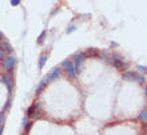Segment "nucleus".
Segmentation results:
<instances>
[{
    "mask_svg": "<svg viewBox=\"0 0 147 135\" xmlns=\"http://www.w3.org/2000/svg\"><path fill=\"white\" fill-rule=\"evenodd\" d=\"M110 63H111L115 68L120 70V71H127L128 70V64L124 63V59L118 54H114L111 58H110Z\"/></svg>",
    "mask_w": 147,
    "mask_h": 135,
    "instance_id": "f257e3e1",
    "label": "nucleus"
},
{
    "mask_svg": "<svg viewBox=\"0 0 147 135\" xmlns=\"http://www.w3.org/2000/svg\"><path fill=\"white\" fill-rule=\"evenodd\" d=\"M74 71H75V75H78V74L82 72V68H83V59H84V56H83V54L82 52H76V54L74 55Z\"/></svg>",
    "mask_w": 147,
    "mask_h": 135,
    "instance_id": "f03ea898",
    "label": "nucleus"
},
{
    "mask_svg": "<svg viewBox=\"0 0 147 135\" xmlns=\"http://www.w3.org/2000/svg\"><path fill=\"white\" fill-rule=\"evenodd\" d=\"M122 79L127 82H138V83H144V78L140 76L139 74L132 72V71H128V72L123 74L122 75Z\"/></svg>",
    "mask_w": 147,
    "mask_h": 135,
    "instance_id": "7ed1b4c3",
    "label": "nucleus"
},
{
    "mask_svg": "<svg viewBox=\"0 0 147 135\" xmlns=\"http://www.w3.org/2000/svg\"><path fill=\"white\" fill-rule=\"evenodd\" d=\"M15 64H16V58L15 56H7V58L3 60L4 70H5V71H9V72L15 68Z\"/></svg>",
    "mask_w": 147,
    "mask_h": 135,
    "instance_id": "20e7f679",
    "label": "nucleus"
},
{
    "mask_svg": "<svg viewBox=\"0 0 147 135\" xmlns=\"http://www.w3.org/2000/svg\"><path fill=\"white\" fill-rule=\"evenodd\" d=\"M1 83H3L5 87H7L8 92H12V87H13V79L9 74H4L1 76Z\"/></svg>",
    "mask_w": 147,
    "mask_h": 135,
    "instance_id": "39448f33",
    "label": "nucleus"
},
{
    "mask_svg": "<svg viewBox=\"0 0 147 135\" xmlns=\"http://www.w3.org/2000/svg\"><path fill=\"white\" fill-rule=\"evenodd\" d=\"M60 74H62V68H60V67H55V68H52V71H51L46 78L48 82H54L60 76Z\"/></svg>",
    "mask_w": 147,
    "mask_h": 135,
    "instance_id": "423d86ee",
    "label": "nucleus"
},
{
    "mask_svg": "<svg viewBox=\"0 0 147 135\" xmlns=\"http://www.w3.org/2000/svg\"><path fill=\"white\" fill-rule=\"evenodd\" d=\"M40 114V103H34L32 106H30L27 110V115L28 118H31V116H36Z\"/></svg>",
    "mask_w": 147,
    "mask_h": 135,
    "instance_id": "0eeeda50",
    "label": "nucleus"
},
{
    "mask_svg": "<svg viewBox=\"0 0 147 135\" xmlns=\"http://www.w3.org/2000/svg\"><path fill=\"white\" fill-rule=\"evenodd\" d=\"M12 51H13V48H12V46L9 44L8 40H3L0 43V52H3L5 55V54H11Z\"/></svg>",
    "mask_w": 147,
    "mask_h": 135,
    "instance_id": "6e6552de",
    "label": "nucleus"
},
{
    "mask_svg": "<svg viewBox=\"0 0 147 135\" xmlns=\"http://www.w3.org/2000/svg\"><path fill=\"white\" fill-rule=\"evenodd\" d=\"M63 66L66 67V72L68 74V76L70 78H75V71H74V66H72V62L71 60H64L63 62Z\"/></svg>",
    "mask_w": 147,
    "mask_h": 135,
    "instance_id": "1a4fd4ad",
    "label": "nucleus"
},
{
    "mask_svg": "<svg viewBox=\"0 0 147 135\" xmlns=\"http://www.w3.org/2000/svg\"><path fill=\"white\" fill-rule=\"evenodd\" d=\"M83 56L84 58H99L100 56V52H99V50H96V48H90V50H87L83 54Z\"/></svg>",
    "mask_w": 147,
    "mask_h": 135,
    "instance_id": "9d476101",
    "label": "nucleus"
},
{
    "mask_svg": "<svg viewBox=\"0 0 147 135\" xmlns=\"http://www.w3.org/2000/svg\"><path fill=\"white\" fill-rule=\"evenodd\" d=\"M47 83H48L47 78H43L42 80L39 82V84L36 86V90H35V94H36V95H39V94H40V92L43 91V90H44V87L47 86Z\"/></svg>",
    "mask_w": 147,
    "mask_h": 135,
    "instance_id": "9b49d317",
    "label": "nucleus"
},
{
    "mask_svg": "<svg viewBox=\"0 0 147 135\" xmlns=\"http://www.w3.org/2000/svg\"><path fill=\"white\" fill-rule=\"evenodd\" d=\"M31 124L32 123H31V120H30V118H24L23 119V128L26 130V132L31 128Z\"/></svg>",
    "mask_w": 147,
    "mask_h": 135,
    "instance_id": "f8f14e48",
    "label": "nucleus"
},
{
    "mask_svg": "<svg viewBox=\"0 0 147 135\" xmlns=\"http://www.w3.org/2000/svg\"><path fill=\"white\" fill-rule=\"evenodd\" d=\"M46 62H47V55H42L39 58V68L42 70L44 67V64H46Z\"/></svg>",
    "mask_w": 147,
    "mask_h": 135,
    "instance_id": "ddd939ff",
    "label": "nucleus"
},
{
    "mask_svg": "<svg viewBox=\"0 0 147 135\" xmlns=\"http://www.w3.org/2000/svg\"><path fill=\"white\" fill-rule=\"evenodd\" d=\"M46 35H47V31L44 30V31L40 34V36H39V39H38V44H43L44 43V38H46Z\"/></svg>",
    "mask_w": 147,
    "mask_h": 135,
    "instance_id": "4468645a",
    "label": "nucleus"
},
{
    "mask_svg": "<svg viewBox=\"0 0 147 135\" xmlns=\"http://www.w3.org/2000/svg\"><path fill=\"white\" fill-rule=\"evenodd\" d=\"M11 106V98H7V102H5V106L3 107V112H5Z\"/></svg>",
    "mask_w": 147,
    "mask_h": 135,
    "instance_id": "2eb2a0df",
    "label": "nucleus"
},
{
    "mask_svg": "<svg viewBox=\"0 0 147 135\" xmlns=\"http://www.w3.org/2000/svg\"><path fill=\"white\" fill-rule=\"evenodd\" d=\"M146 118H147V112H146V110H143V111L139 114V119H142L143 122H146Z\"/></svg>",
    "mask_w": 147,
    "mask_h": 135,
    "instance_id": "dca6fc26",
    "label": "nucleus"
},
{
    "mask_svg": "<svg viewBox=\"0 0 147 135\" xmlns=\"http://www.w3.org/2000/svg\"><path fill=\"white\" fill-rule=\"evenodd\" d=\"M75 30H76V27H75V26H70V27L67 28V34H71V32H74Z\"/></svg>",
    "mask_w": 147,
    "mask_h": 135,
    "instance_id": "f3484780",
    "label": "nucleus"
},
{
    "mask_svg": "<svg viewBox=\"0 0 147 135\" xmlns=\"http://www.w3.org/2000/svg\"><path fill=\"white\" fill-rule=\"evenodd\" d=\"M4 119H5V114H4V112H0V123H3Z\"/></svg>",
    "mask_w": 147,
    "mask_h": 135,
    "instance_id": "a211bd4d",
    "label": "nucleus"
},
{
    "mask_svg": "<svg viewBox=\"0 0 147 135\" xmlns=\"http://www.w3.org/2000/svg\"><path fill=\"white\" fill-rule=\"evenodd\" d=\"M138 70H140V71H142V72L143 74H146V66H138Z\"/></svg>",
    "mask_w": 147,
    "mask_h": 135,
    "instance_id": "6ab92c4d",
    "label": "nucleus"
},
{
    "mask_svg": "<svg viewBox=\"0 0 147 135\" xmlns=\"http://www.w3.org/2000/svg\"><path fill=\"white\" fill-rule=\"evenodd\" d=\"M11 4H12V5H19L20 0H11Z\"/></svg>",
    "mask_w": 147,
    "mask_h": 135,
    "instance_id": "aec40b11",
    "label": "nucleus"
},
{
    "mask_svg": "<svg viewBox=\"0 0 147 135\" xmlns=\"http://www.w3.org/2000/svg\"><path fill=\"white\" fill-rule=\"evenodd\" d=\"M3 40H5V36H4V34L1 31H0V43L3 42Z\"/></svg>",
    "mask_w": 147,
    "mask_h": 135,
    "instance_id": "412c9836",
    "label": "nucleus"
},
{
    "mask_svg": "<svg viewBox=\"0 0 147 135\" xmlns=\"http://www.w3.org/2000/svg\"><path fill=\"white\" fill-rule=\"evenodd\" d=\"M3 130H4V128H3V127H0V135L3 134Z\"/></svg>",
    "mask_w": 147,
    "mask_h": 135,
    "instance_id": "4be33fe9",
    "label": "nucleus"
}]
</instances>
